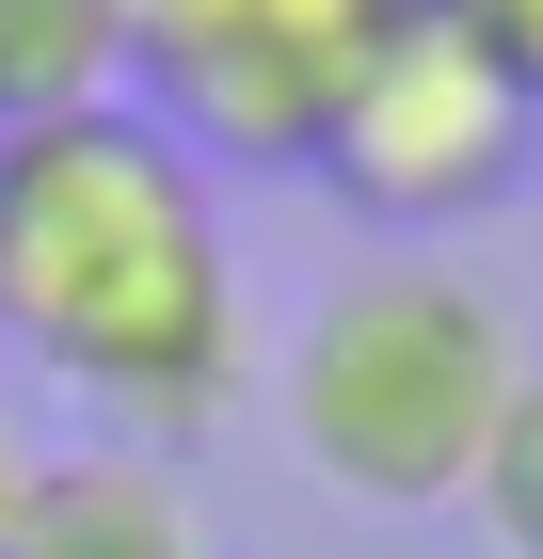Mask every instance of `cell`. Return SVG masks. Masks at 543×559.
<instances>
[{
    "instance_id": "6da1fadb",
    "label": "cell",
    "mask_w": 543,
    "mask_h": 559,
    "mask_svg": "<svg viewBox=\"0 0 543 559\" xmlns=\"http://www.w3.org/2000/svg\"><path fill=\"white\" fill-rule=\"evenodd\" d=\"M0 336L48 352L113 431H209L240 400V272L161 112L0 129Z\"/></svg>"
},
{
    "instance_id": "7a4b0ae2",
    "label": "cell",
    "mask_w": 543,
    "mask_h": 559,
    "mask_svg": "<svg viewBox=\"0 0 543 559\" xmlns=\"http://www.w3.org/2000/svg\"><path fill=\"white\" fill-rule=\"evenodd\" d=\"M511 384H528V352H511L496 304L463 288V272L383 257V272H352V288L304 320L288 431H304V464H320L335 496H368V512H448L463 479H480V448H496Z\"/></svg>"
},
{
    "instance_id": "3957f363",
    "label": "cell",
    "mask_w": 543,
    "mask_h": 559,
    "mask_svg": "<svg viewBox=\"0 0 543 559\" xmlns=\"http://www.w3.org/2000/svg\"><path fill=\"white\" fill-rule=\"evenodd\" d=\"M113 33H128V81L176 112V144L320 160L335 96L368 81L400 0H113Z\"/></svg>"
},
{
    "instance_id": "277c9868",
    "label": "cell",
    "mask_w": 543,
    "mask_h": 559,
    "mask_svg": "<svg viewBox=\"0 0 543 559\" xmlns=\"http://www.w3.org/2000/svg\"><path fill=\"white\" fill-rule=\"evenodd\" d=\"M528 144H543V112L432 16V0H400V33L368 48V81L335 96V129H320V176L368 224H480L511 176H528Z\"/></svg>"
},
{
    "instance_id": "5b68a950",
    "label": "cell",
    "mask_w": 543,
    "mask_h": 559,
    "mask_svg": "<svg viewBox=\"0 0 543 559\" xmlns=\"http://www.w3.org/2000/svg\"><path fill=\"white\" fill-rule=\"evenodd\" d=\"M0 559H192V496L144 448H64V464L16 479V527Z\"/></svg>"
},
{
    "instance_id": "8992f818",
    "label": "cell",
    "mask_w": 543,
    "mask_h": 559,
    "mask_svg": "<svg viewBox=\"0 0 543 559\" xmlns=\"http://www.w3.org/2000/svg\"><path fill=\"white\" fill-rule=\"evenodd\" d=\"M128 33L113 0H0V129H48V112H113Z\"/></svg>"
},
{
    "instance_id": "52a82bcc",
    "label": "cell",
    "mask_w": 543,
    "mask_h": 559,
    "mask_svg": "<svg viewBox=\"0 0 543 559\" xmlns=\"http://www.w3.org/2000/svg\"><path fill=\"white\" fill-rule=\"evenodd\" d=\"M463 512L496 527V559H543V368L511 384L496 448H480V479H463Z\"/></svg>"
},
{
    "instance_id": "ba28073f",
    "label": "cell",
    "mask_w": 543,
    "mask_h": 559,
    "mask_svg": "<svg viewBox=\"0 0 543 559\" xmlns=\"http://www.w3.org/2000/svg\"><path fill=\"white\" fill-rule=\"evenodd\" d=\"M432 16H448V33H463V48H480V64H496V81L543 112V0H432Z\"/></svg>"
},
{
    "instance_id": "9c48e42d",
    "label": "cell",
    "mask_w": 543,
    "mask_h": 559,
    "mask_svg": "<svg viewBox=\"0 0 543 559\" xmlns=\"http://www.w3.org/2000/svg\"><path fill=\"white\" fill-rule=\"evenodd\" d=\"M16 479H33V448H16V431H0V527H16Z\"/></svg>"
}]
</instances>
